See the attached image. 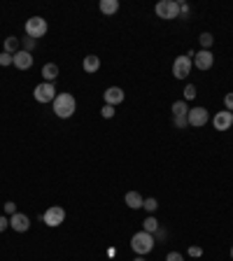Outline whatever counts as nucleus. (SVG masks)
Listing matches in <instances>:
<instances>
[{"label":"nucleus","mask_w":233,"mask_h":261,"mask_svg":"<svg viewBox=\"0 0 233 261\" xmlns=\"http://www.w3.org/2000/svg\"><path fill=\"white\" fill-rule=\"evenodd\" d=\"M54 115L58 119H70L75 115V110H77V100L72 93H56L54 98Z\"/></svg>","instance_id":"nucleus-1"},{"label":"nucleus","mask_w":233,"mask_h":261,"mask_svg":"<svg viewBox=\"0 0 233 261\" xmlns=\"http://www.w3.org/2000/svg\"><path fill=\"white\" fill-rule=\"evenodd\" d=\"M154 235L147 233V231H140V233H135L133 238H131V247H133L135 254H140V257H145V254H149L154 250Z\"/></svg>","instance_id":"nucleus-2"},{"label":"nucleus","mask_w":233,"mask_h":261,"mask_svg":"<svg viewBox=\"0 0 233 261\" xmlns=\"http://www.w3.org/2000/svg\"><path fill=\"white\" fill-rule=\"evenodd\" d=\"M154 12L159 19H179V2L177 0H161V2H156Z\"/></svg>","instance_id":"nucleus-3"},{"label":"nucleus","mask_w":233,"mask_h":261,"mask_svg":"<svg viewBox=\"0 0 233 261\" xmlns=\"http://www.w3.org/2000/svg\"><path fill=\"white\" fill-rule=\"evenodd\" d=\"M40 219H42L47 226L56 229V226H61L63 222H65V210H63L61 205H52V207H47L45 215L40 217Z\"/></svg>","instance_id":"nucleus-4"},{"label":"nucleus","mask_w":233,"mask_h":261,"mask_svg":"<svg viewBox=\"0 0 233 261\" xmlns=\"http://www.w3.org/2000/svg\"><path fill=\"white\" fill-rule=\"evenodd\" d=\"M47 19L42 17H30L26 21V35L28 37H33V40H37V37H42L47 33Z\"/></svg>","instance_id":"nucleus-5"},{"label":"nucleus","mask_w":233,"mask_h":261,"mask_svg":"<svg viewBox=\"0 0 233 261\" xmlns=\"http://www.w3.org/2000/svg\"><path fill=\"white\" fill-rule=\"evenodd\" d=\"M33 96H35L37 103H54L56 98V89H54V84L52 82H42V84H37L35 91H33Z\"/></svg>","instance_id":"nucleus-6"},{"label":"nucleus","mask_w":233,"mask_h":261,"mask_svg":"<svg viewBox=\"0 0 233 261\" xmlns=\"http://www.w3.org/2000/svg\"><path fill=\"white\" fill-rule=\"evenodd\" d=\"M173 75L177 77V80H187L189 75H191V58L187 56H177L175 61H173Z\"/></svg>","instance_id":"nucleus-7"},{"label":"nucleus","mask_w":233,"mask_h":261,"mask_svg":"<svg viewBox=\"0 0 233 261\" xmlns=\"http://www.w3.org/2000/svg\"><path fill=\"white\" fill-rule=\"evenodd\" d=\"M187 119H189V126L201 128V126H205V124H207L210 115H207L205 108H191V110H189V115H187Z\"/></svg>","instance_id":"nucleus-8"},{"label":"nucleus","mask_w":233,"mask_h":261,"mask_svg":"<svg viewBox=\"0 0 233 261\" xmlns=\"http://www.w3.org/2000/svg\"><path fill=\"white\" fill-rule=\"evenodd\" d=\"M215 63V56L210 49H201L198 54H194V65H196L198 70H210Z\"/></svg>","instance_id":"nucleus-9"},{"label":"nucleus","mask_w":233,"mask_h":261,"mask_svg":"<svg viewBox=\"0 0 233 261\" xmlns=\"http://www.w3.org/2000/svg\"><path fill=\"white\" fill-rule=\"evenodd\" d=\"M212 126H215L217 131H229V128H233V112H229V110L217 112L215 119H212Z\"/></svg>","instance_id":"nucleus-10"},{"label":"nucleus","mask_w":233,"mask_h":261,"mask_svg":"<svg viewBox=\"0 0 233 261\" xmlns=\"http://www.w3.org/2000/svg\"><path fill=\"white\" fill-rule=\"evenodd\" d=\"M9 226H12L17 233H24V231L30 229V219H28L26 215H21V212H14V215L9 217Z\"/></svg>","instance_id":"nucleus-11"},{"label":"nucleus","mask_w":233,"mask_h":261,"mask_svg":"<svg viewBox=\"0 0 233 261\" xmlns=\"http://www.w3.org/2000/svg\"><path fill=\"white\" fill-rule=\"evenodd\" d=\"M103 98H105V105H119V103H124V89H119V87H110L105 89L103 93Z\"/></svg>","instance_id":"nucleus-12"},{"label":"nucleus","mask_w":233,"mask_h":261,"mask_svg":"<svg viewBox=\"0 0 233 261\" xmlns=\"http://www.w3.org/2000/svg\"><path fill=\"white\" fill-rule=\"evenodd\" d=\"M14 65H17L19 70H28V68L33 65V54H30V52H24V49L17 52V54H14Z\"/></svg>","instance_id":"nucleus-13"},{"label":"nucleus","mask_w":233,"mask_h":261,"mask_svg":"<svg viewBox=\"0 0 233 261\" xmlns=\"http://www.w3.org/2000/svg\"><path fill=\"white\" fill-rule=\"evenodd\" d=\"M2 52H7V54H17V52H21V42H19V37L9 35L5 37V42H2Z\"/></svg>","instance_id":"nucleus-14"},{"label":"nucleus","mask_w":233,"mask_h":261,"mask_svg":"<svg viewBox=\"0 0 233 261\" xmlns=\"http://www.w3.org/2000/svg\"><path fill=\"white\" fill-rule=\"evenodd\" d=\"M124 201H126V205L131 207V210H140V207H143V203H145V198L140 196L138 191H128Z\"/></svg>","instance_id":"nucleus-15"},{"label":"nucleus","mask_w":233,"mask_h":261,"mask_svg":"<svg viewBox=\"0 0 233 261\" xmlns=\"http://www.w3.org/2000/svg\"><path fill=\"white\" fill-rule=\"evenodd\" d=\"M82 68H84V72H98L100 58H98V56H93V54L84 56V63H82Z\"/></svg>","instance_id":"nucleus-16"},{"label":"nucleus","mask_w":233,"mask_h":261,"mask_svg":"<svg viewBox=\"0 0 233 261\" xmlns=\"http://www.w3.org/2000/svg\"><path fill=\"white\" fill-rule=\"evenodd\" d=\"M42 77H45V82H54L56 77H58V65L56 63L42 65Z\"/></svg>","instance_id":"nucleus-17"},{"label":"nucleus","mask_w":233,"mask_h":261,"mask_svg":"<svg viewBox=\"0 0 233 261\" xmlns=\"http://www.w3.org/2000/svg\"><path fill=\"white\" fill-rule=\"evenodd\" d=\"M100 12L103 14H116L119 12V0H103L100 2Z\"/></svg>","instance_id":"nucleus-18"},{"label":"nucleus","mask_w":233,"mask_h":261,"mask_svg":"<svg viewBox=\"0 0 233 261\" xmlns=\"http://www.w3.org/2000/svg\"><path fill=\"white\" fill-rule=\"evenodd\" d=\"M143 231H147V233H152V235L159 231V222H156V217L149 215L147 219H145V222H143Z\"/></svg>","instance_id":"nucleus-19"},{"label":"nucleus","mask_w":233,"mask_h":261,"mask_svg":"<svg viewBox=\"0 0 233 261\" xmlns=\"http://www.w3.org/2000/svg\"><path fill=\"white\" fill-rule=\"evenodd\" d=\"M189 115V105L184 100H177V103H173V117H187Z\"/></svg>","instance_id":"nucleus-20"},{"label":"nucleus","mask_w":233,"mask_h":261,"mask_svg":"<svg viewBox=\"0 0 233 261\" xmlns=\"http://www.w3.org/2000/svg\"><path fill=\"white\" fill-rule=\"evenodd\" d=\"M198 40H201V47H203V49H210V47H212V42H215L212 33H201V37H198Z\"/></svg>","instance_id":"nucleus-21"},{"label":"nucleus","mask_w":233,"mask_h":261,"mask_svg":"<svg viewBox=\"0 0 233 261\" xmlns=\"http://www.w3.org/2000/svg\"><path fill=\"white\" fill-rule=\"evenodd\" d=\"M143 207L149 212V215H154V212H156V207H159V203H156V198H145Z\"/></svg>","instance_id":"nucleus-22"},{"label":"nucleus","mask_w":233,"mask_h":261,"mask_svg":"<svg viewBox=\"0 0 233 261\" xmlns=\"http://www.w3.org/2000/svg\"><path fill=\"white\" fill-rule=\"evenodd\" d=\"M196 98V87H194V84H187V87H184V103H187V100H194Z\"/></svg>","instance_id":"nucleus-23"},{"label":"nucleus","mask_w":233,"mask_h":261,"mask_svg":"<svg viewBox=\"0 0 233 261\" xmlns=\"http://www.w3.org/2000/svg\"><path fill=\"white\" fill-rule=\"evenodd\" d=\"M0 65H2V68H7V65H14V56L7 54V52H2V54H0Z\"/></svg>","instance_id":"nucleus-24"},{"label":"nucleus","mask_w":233,"mask_h":261,"mask_svg":"<svg viewBox=\"0 0 233 261\" xmlns=\"http://www.w3.org/2000/svg\"><path fill=\"white\" fill-rule=\"evenodd\" d=\"M173 124H175V128H187L189 119L187 117H173Z\"/></svg>","instance_id":"nucleus-25"},{"label":"nucleus","mask_w":233,"mask_h":261,"mask_svg":"<svg viewBox=\"0 0 233 261\" xmlns=\"http://www.w3.org/2000/svg\"><path fill=\"white\" fill-rule=\"evenodd\" d=\"M35 42L37 40H33V37H24V47H21V49H24V52H30V49L35 47Z\"/></svg>","instance_id":"nucleus-26"},{"label":"nucleus","mask_w":233,"mask_h":261,"mask_svg":"<svg viewBox=\"0 0 233 261\" xmlns=\"http://www.w3.org/2000/svg\"><path fill=\"white\" fill-rule=\"evenodd\" d=\"M100 115H103L105 119H112L115 117V108H112V105H105V108L100 110Z\"/></svg>","instance_id":"nucleus-27"},{"label":"nucleus","mask_w":233,"mask_h":261,"mask_svg":"<svg viewBox=\"0 0 233 261\" xmlns=\"http://www.w3.org/2000/svg\"><path fill=\"white\" fill-rule=\"evenodd\" d=\"M224 105H226V110H229V112H233V93H231V91L224 96Z\"/></svg>","instance_id":"nucleus-28"},{"label":"nucleus","mask_w":233,"mask_h":261,"mask_svg":"<svg viewBox=\"0 0 233 261\" xmlns=\"http://www.w3.org/2000/svg\"><path fill=\"white\" fill-rule=\"evenodd\" d=\"M177 2H179V17H189V12H191L189 5L187 2H182V0H177Z\"/></svg>","instance_id":"nucleus-29"},{"label":"nucleus","mask_w":233,"mask_h":261,"mask_svg":"<svg viewBox=\"0 0 233 261\" xmlns=\"http://www.w3.org/2000/svg\"><path fill=\"white\" fill-rule=\"evenodd\" d=\"M7 226H9V217L0 215V233H2V231H5V229H7Z\"/></svg>","instance_id":"nucleus-30"},{"label":"nucleus","mask_w":233,"mask_h":261,"mask_svg":"<svg viewBox=\"0 0 233 261\" xmlns=\"http://www.w3.org/2000/svg\"><path fill=\"white\" fill-rule=\"evenodd\" d=\"M5 212H7V215H14V212H17V205H14L12 201H7V203H5Z\"/></svg>","instance_id":"nucleus-31"},{"label":"nucleus","mask_w":233,"mask_h":261,"mask_svg":"<svg viewBox=\"0 0 233 261\" xmlns=\"http://www.w3.org/2000/svg\"><path fill=\"white\" fill-rule=\"evenodd\" d=\"M166 261H184V259H182V254L179 252H171L168 257H166Z\"/></svg>","instance_id":"nucleus-32"},{"label":"nucleus","mask_w":233,"mask_h":261,"mask_svg":"<svg viewBox=\"0 0 233 261\" xmlns=\"http://www.w3.org/2000/svg\"><path fill=\"white\" fill-rule=\"evenodd\" d=\"M189 254H191V257H201V254H203V250H201L198 245H194V247H189Z\"/></svg>","instance_id":"nucleus-33"},{"label":"nucleus","mask_w":233,"mask_h":261,"mask_svg":"<svg viewBox=\"0 0 233 261\" xmlns=\"http://www.w3.org/2000/svg\"><path fill=\"white\" fill-rule=\"evenodd\" d=\"M163 238H166V231H156V238H154V240H163Z\"/></svg>","instance_id":"nucleus-34"},{"label":"nucleus","mask_w":233,"mask_h":261,"mask_svg":"<svg viewBox=\"0 0 233 261\" xmlns=\"http://www.w3.org/2000/svg\"><path fill=\"white\" fill-rule=\"evenodd\" d=\"M135 261H147V259L145 257H135Z\"/></svg>","instance_id":"nucleus-35"},{"label":"nucleus","mask_w":233,"mask_h":261,"mask_svg":"<svg viewBox=\"0 0 233 261\" xmlns=\"http://www.w3.org/2000/svg\"><path fill=\"white\" fill-rule=\"evenodd\" d=\"M231 259H233V247H231Z\"/></svg>","instance_id":"nucleus-36"}]
</instances>
